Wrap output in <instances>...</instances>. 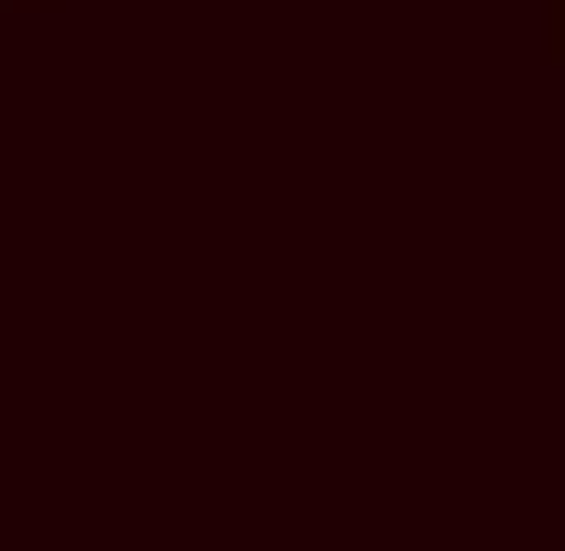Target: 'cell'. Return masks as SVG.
Wrapping results in <instances>:
<instances>
[{
    "label": "cell",
    "mask_w": 565,
    "mask_h": 551,
    "mask_svg": "<svg viewBox=\"0 0 565 551\" xmlns=\"http://www.w3.org/2000/svg\"><path fill=\"white\" fill-rule=\"evenodd\" d=\"M540 40H553V53H565V0H540Z\"/></svg>",
    "instance_id": "6da1fadb"
}]
</instances>
